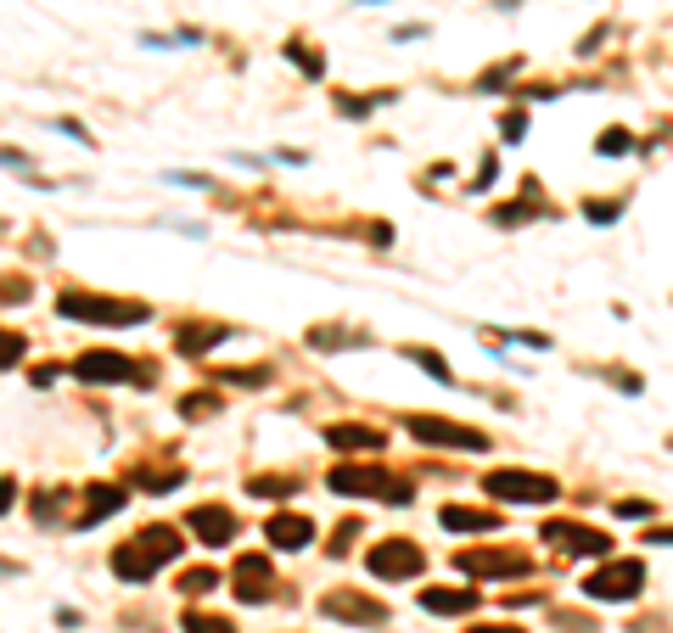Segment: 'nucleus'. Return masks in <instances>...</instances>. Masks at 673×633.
<instances>
[{"mask_svg":"<svg viewBox=\"0 0 673 633\" xmlns=\"http://www.w3.org/2000/svg\"><path fill=\"white\" fill-rule=\"evenodd\" d=\"M180 544H186V538L174 533V527H146V533H135L129 544L113 549V572L124 577V583H146L158 566H169L174 555H180Z\"/></svg>","mask_w":673,"mask_h":633,"instance_id":"1","label":"nucleus"},{"mask_svg":"<svg viewBox=\"0 0 673 633\" xmlns=\"http://www.w3.org/2000/svg\"><path fill=\"white\" fill-rule=\"evenodd\" d=\"M331 493L348 499H387V505H410V488L399 477H387L382 465H337L331 471Z\"/></svg>","mask_w":673,"mask_h":633,"instance_id":"2","label":"nucleus"},{"mask_svg":"<svg viewBox=\"0 0 673 633\" xmlns=\"http://www.w3.org/2000/svg\"><path fill=\"white\" fill-rule=\"evenodd\" d=\"M68 320H90V325H141L146 309L129 303V297H96V292H62L57 303Z\"/></svg>","mask_w":673,"mask_h":633,"instance_id":"3","label":"nucleus"},{"mask_svg":"<svg viewBox=\"0 0 673 633\" xmlns=\"http://www.w3.org/2000/svg\"><path fill=\"white\" fill-rule=\"evenodd\" d=\"M494 499H505V505H550L556 499V482L550 477H539V471H494V477L483 482Z\"/></svg>","mask_w":673,"mask_h":633,"instance_id":"4","label":"nucleus"},{"mask_svg":"<svg viewBox=\"0 0 673 633\" xmlns=\"http://www.w3.org/2000/svg\"><path fill=\"white\" fill-rule=\"evenodd\" d=\"M365 566H371L382 583H404V577H416L421 566H427V555H421L410 538H382V544L365 555Z\"/></svg>","mask_w":673,"mask_h":633,"instance_id":"5","label":"nucleus"},{"mask_svg":"<svg viewBox=\"0 0 673 633\" xmlns=\"http://www.w3.org/2000/svg\"><path fill=\"white\" fill-rule=\"evenodd\" d=\"M640 589H645V566H640V561H612V566H601V572L584 583L589 600H606V605L634 600Z\"/></svg>","mask_w":673,"mask_h":633,"instance_id":"6","label":"nucleus"},{"mask_svg":"<svg viewBox=\"0 0 673 633\" xmlns=\"http://www.w3.org/2000/svg\"><path fill=\"white\" fill-rule=\"evenodd\" d=\"M320 611H326L331 622H354V628H382L387 622V605L382 600H365L359 589H337L320 600Z\"/></svg>","mask_w":673,"mask_h":633,"instance_id":"7","label":"nucleus"},{"mask_svg":"<svg viewBox=\"0 0 673 633\" xmlns=\"http://www.w3.org/2000/svg\"><path fill=\"white\" fill-rule=\"evenodd\" d=\"M410 432L421 437V443H432V449H488V437L472 432V426H455V421H438V415H416L410 421Z\"/></svg>","mask_w":673,"mask_h":633,"instance_id":"8","label":"nucleus"},{"mask_svg":"<svg viewBox=\"0 0 673 633\" xmlns=\"http://www.w3.org/2000/svg\"><path fill=\"white\" fill-rule=\"evenodd\" d=\"M460 572L466 577H522L528 572V555L522 549H466Z\"/></svg>","mask_w":673,"mask_h":633,"instance_id":"9","label":"nucleus"},{"mask_svg":"<svg viewBox=\"0 0 673 633\" xmlns=\"http://www.w3.org/2000/svg\"><path fill=\"white\" fill-rule=\"evenodd\" d=\"M545 538H550L556 549H567V555H606V549H612V538H606V533H595V527H578V521H550Z\"/></svg>","mask_w":673,"mask_h":633,"instance_id":"10","label":"nucleus"},{"mask_svg":"<svg viewBox=\"0 0 673 633\" xmlns=\"http://www.w3.org/2000/svg\"><path fill=\"white\" fill-rule=\"evenodd\" d=\"M73 376L79 381H135V365H129L124 353L96 348V353H79V359H73Z\"/></svg>","mask_w":673,"mask_h":633,"instance_id":"11","label":"nucleus"},{"mask_svg":"<svg viewBox=\"0 0 673 633\" xmlns=\"http://www.w3.org/2000/svg\"><path fill=\"white\" fill-rule=\"evenodd\" d=\"M191 533L202 538V544H230V538H236V516H230L225 505H197L191 510Z\"/></svg>","mask_w":673,"mask_h":633,"instance_id":"12","label":"nucleus"},{"mask_svg":"<svg viewBox=\"0 0 673 633\" xmlns=\"http://www.w3.org/2000/svg\"><path fill=\"white\" fill-rule=\"evenodd\" d=\"M236 594H242L247 605L270 600V561H264V555H242V561H236Z\"/></svg>","mask_w":673,"mask_h":633,"instance_id":"13","label":"nucleus"},{"mask_svg":"<svg viewBox=\"0 0 673 633\" xmlns=\"http://www.w3.org/2000/svg\"><path fill=\"white\" fill-rule=\"evenodd\" d=\"M264 533H270L275 549H303L309 538H315V521H309V516H270Z\"/></svg>","mask_w":673,"mask_h":633,"instance_id":"14","label":"nucleus"},{"mask_svg":"<svg viewBox=\"0 0 673 633\" xmlns=\"http://www.w3.org/2000/svg\"><path fill=\"white\" fill-rule=\"evenodd\" d=\"M477 605V589H421V611H438V617H460Z\"/></svg>","mask_w":673,"mask_h":633,"instance_id":"15","label":"nucleus"},{"mask_svg":"<svg viewBox=\"0 0 673 633\" xmlns=\"http://www.w3.org/2000/svg\"><path fill=\"white\" fill-rule=\"evenodd\" d=\"M326 443H331V449H354V454H365V449H387V437L376 432V426H331Z\"/></svg>","mask_w":673,"mask_h":633,"instance_id":"16","label":"nucleus"},{"mask_svg":"<svg viewBox=\"0 0 673 633\" xmlns=\"http://www.w3.org/2000/svg\"><path fill=\"white\" fill-rule=\"evenodd\" d=\"M444 527H449V533H494V527H500V516H494V510L449 505V510H444Z\"/></svg>","mask_w":673,"mask_h":633,"instance_id":"17","label":"nucleus"},{"mask_svg":"<svg viewBox=\"0 0 673 633\" xmlns=\"http://www.w3.org/2000/svg\"><path fill=\"white\" fill-rule=\"evenodd\" d=\"M113 510H124V488H90V505H85V516H79V527H96V521L113 516Z\"/></svg>","mask_w":673,"mask_h":633,"instance_id":"18","label":"nucleus"},{"mask_svg":"<svg viewBox=\"0 0 673 633\" xmlns=\"http://www.w3.org/2000/svg\"><path fill=\"white\" fill-rule=\"evenodd\" d=\"M214 342H225V331H219V325H191V331H180V348H186V353L214 348Z\"/></svg>","mask_w":673,"mask_h":633,"instance_id":"19","label":"nucleus"},{"mask_svg":"<svg viewBox=\"0 0 673 633\" xmlns=\"http://www.w3.org/2000/svg\"><path fill=\"white\" fill-rule=\"evenodd\" d=\"M186 633H236V628H230L225 617H202V611H191V617H186Z\"/></svg>","mask_w":673,"mask_h":633,"instance_id":"20","label":"nucleus"},{"mask_svg":"<svg viewBox=\"0 0 673 633\" xmlns=\"http://www.w3.org/2000/svg\"><path fill=\"white\" fill-rule=\"evenodd\" d=\"M410 359H416L421 370H432V376H438V381H449V365H444V359H438V353H432V348H410Z\"/></svg>","mask_w":673,"mask_h":633,"instance_id":"21","label":"nucleus"},{"mask_svg":"<svg viewBox=\"0 0 673 633\" xmlns=\"http://www.w3.org/2000/svg\"><path fill=\"white\" fill-rule=\"evenodd\" d=\"M219 583V572H208V566H197V572H186V583H180V589L186 594H208Z\"/></svg>","mask_w":673,"mask_h":633,"instance_id":"22","label":"nucleus"},{"mask_svg":"<svg viewBox=\"0 0 673 633\" xmlns=\"http://www.w3.org/2000/svg\"><path fill=\"white\" fill-rule=\"evenodd\" d=\"M253 493H264V499H281V493H298V482H287V477H258Z\"/></svg>","mask_w":673,"mask_h":633,"instance_id":"23","label":"nucleus"},{"mask_svg":"<svg viewBox=\"0 0 673 633\" xmlns=\"http://www.w3.org/2000/svg\"><path fill=\"white\" fill-rule=\"evenodd\" d=\"M17 359H23V337L17 331H0V370L17 365Z\"/></svg>","mask_w":673,"mask_h":633,"instance_id":"24","label":"nucleus"},{"mask_svg":"<svg viewBox=\"0 0 673 633\" xmlns=\"http://www.w3.org/2000/svg\"><path fill=\"white\" fill-rule=\"evenodd\" d=\"M214 404H219L214 393H191V398H186V421H197V415H214Z\"/></svg>","mask_w":673,"mask_h":633,"instance_id":"25","label":"nucleus"},{"mask_svg":"<svg viewBox=\"0 0 673 633\" xmlns=\"http://www.w3.org/2000/svg\"><path fill=\"white\" fill-rule=\"evenodd\" d=\"M595 152H601V157H606V152H612V157H617V152H629V141H623V129H606L601 141H595Z\"/></svg>","mask_w":673,"mask_h":633,"instance_id":"26","label":"nucleus"},{"mask_svg":"<svg viewBox=\"0 0 673 633\" xmlns=\"http://www.w3.org/2000/svg\"><path fill=\"white\" fill-rule=\"evenodd\" d=\"M287 57H298V68H303V73H320V57H315V51H303V45H292Z\"/></svg>","mask_w":673,"mask_h":633,"instance_id":"27","label":"nucleus"},{"mask_svg":"<svg viewBox=\"0 0 673 633\" xmlns=\"http://www.w3.org/2000/svg\"><path fill=\"white\" fill-rule=\"evenodd\" d=\"M522 129H528V118L511 113V118H505V141H522Z\"/></svg>","mask_w":673,"mask_h":633,"instance_id":"28","label":"nucleus"},{"mask_svg":"<svg viewBox=\"0 0 673 633\" xmlns=\"http://www.w3.org/2000/svg\"><path fill=\"white\" fill-rule=\"evenodd\" d=\"M12 493H17V488H12V482H6V477H0V516L12 510Z\"/></svg>","mask_w":673,"mask_h":633,"instance_id":"29","label":"nucleus"},{"mask_svg":"<svg viewBox=\"0 0 673 633\" xmlns=\"http://www.w3.org/2000/svg\"><path fill=\"white\" fill-rule=\"evenodd\" d=\"M472 633H522V628H505V622H494V628H472Z\"/></svg>","mask_w":673,"mask_h":633,"instance_id":"30","label":"nucleus"}]
</instances>
